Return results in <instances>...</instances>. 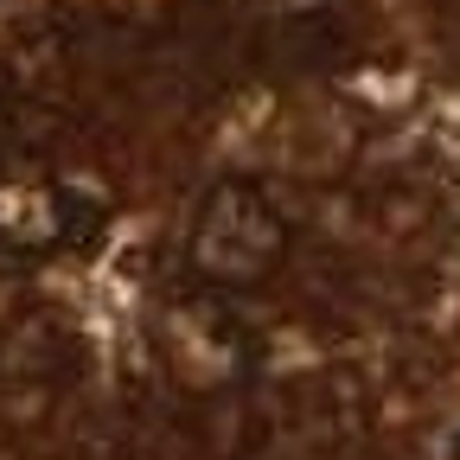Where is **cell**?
<instances>
[{
    "mask_svg": "<svg viewBox=\"0 0 460 460\" xmlns=\"http://www.w3.org/2000/svg\"><path fill=\"white\" fill-rule=\"evenodd\" d=\"M186 262L205 288H262L288 262L281 205L250 180H217L186 224Z\"/></svg>",
    "mask_w": 460,
    "mask_h": 460,
    "instance_id": "cell-1",
    "label": "cell"
},
{
    "mask_svg": "<svg viewBox=\"0 0 460 460\" xmlns=\"http://www.w3.org/2000/svg\"><path fill=\"white\" fill-rule=\"evenodd\" d=\"M77 230V199L32 160H0V256H51Z\"/></svg>",
    "mask_w": 460,
    "mask_h": 460,
    "instance_id": "cell-2",
    "label": "cell"
},
{
    "mask_svg": "<svg viewBox=\"0 0 460 460\" xmlns=\"http://www.w3.org/2000/svg\"><path fill=\"white\" fill-rule=\"evenodd\" d=\"M166 358L186 384H230L243 371V332L217 307H172L166 314Z\"/></svg>",
    "mask_w": 460,
    "mask_h": 460,
    "instance_id": "cell-3",
    "label": "cell"
}]
</instances>
